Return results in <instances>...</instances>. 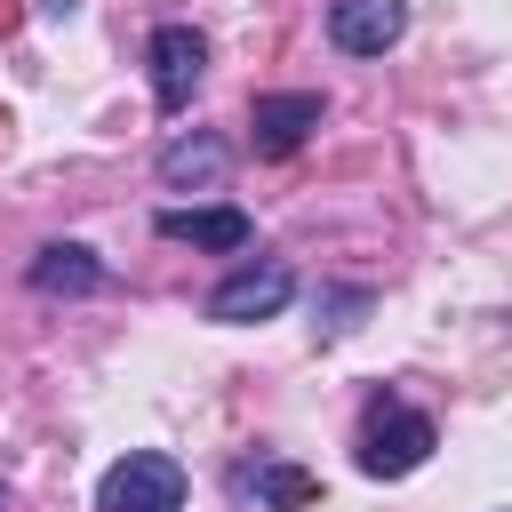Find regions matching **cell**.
Listing matches in <instances>:
<instances>
[{
	"mask_svg": "<svg viewBox=\"0 0 512 512\" xmlns=\"http://www.w3.org/2000/svg\"><path fill=\"white\" fill-rule=\"evenodd\" d=\"M240 488H248V496H264V504H280V512H304V504L320 496V480H312V472H296V464H256Z\"/></svg>",
	"mask_w": 512,
	"mask_h": 512,
	"instance_id": "30bf717a",
	"label": "cell"
},
{
	"mask_svg": "<svg viewBox=\"0 0 512 512\" xmlns=\"http://www.w3.org/2000/svg\"><path fill=\"white\" fill-rule=\"evenodd\" d=\"M248 128H256V152H264V160H288V152H296V144L320 128V96H312V88H288V96H256Z\"/></svg>",
	"mask_w": 512,
	"mask_h": 512,
	"instance_id": "8992f818",
	"label": "cell"
},
{
	"mask_svg": "<svg viewBox=\"0 0 512 512\" xmlns=\"http://www.w3.org/2000/svg\"><path fill=\"white\" fill-rule=\"evenodd\" d=\"M200 64H208V40H200L192 24H160V32H152V96H160V112H184V104H192Z\"/></svg>",
	"mask_w": 512,
	"mask_h": 512,
	"instance_id": "3957f363",
	"label": "cell"
},
{
	"mask_svg": "<svg viewBox=\"0 0 512 512\" xmlns=\"http://www.w3.org/2000/svg\"><path fill=\"white\" fill-rule=\"evenodd\" d=\"M408 32V0H336L328 8V40L344 56H384Z\"/></svg>",
	"mask_w": 512,
	"mask_h": 512,
	"instance_id": "5b68a950",
	"label": "cell"
},
{
	"mask_svg": "<svg viewBox=\"0 0 512 512\" xmlns=\"http://www.w3.org/2000/svg\"><path fill=\"white\" fill-rule=\"evenodd\" d=\"M32 288H40V296H88V288H104V264H96L88 248L56 240V248L32 256Z\"/></svg>",
	"mask_w": 512,
	"mask_h": 512,
	"instance_id": "ba28073f",
	"label": "cell"
},
{
	"mask_svg": "<svg viewBox=\"0 0 512 512\" xmlns=\"http://www.w3.org/2000/svg\"><path fill=\"white\" fill-rule=\"evenodd\" d=\"M40 8H48V16H72V8H80V0H40Z\"/></svg>",
	"mask_w": 512,
	"mask_h": 512,
	"instance_id": "8fae6325",
	"label": "cell"
},
{
	"mask_svg": "<svg viewBox=\"0 0 512 512\" xmlns=\"http://www.w3.org/2000/svg\"><path fill=\"white\" fill-rule=\"evenodd\" d=\"M432 416L424 408H408V400H376L368 408V424H360V472L368 480H400V472H416L424 456H432Z\"/></svg>",
	"mask_w": 512,
	"mask_h": 512,
	"instance_id": "6da1fadb",
	"label": "cell"
},
{
	"mask_svg": "<svg viewBox=\"0 0 512 512\" xmlns=\"http://www.w3.org/2000/svg\"><path fill=\"white\" fill-rule=\"evenodd\" d=\"M96 512H184V464L160 456V448H128V456L104 472Z\"/></svg>",
	"mask_w": 512,
	"mask_h": 512,
	"instance_id": "7a4b0ae2",
	"label": "cell"
},
{
	"mask_svg": "<svg viewBox=\"0 0 512 512\" xmlns=\"http://www.w3.org/2000/svg\"><path fill=\"white\" fill-rule=\"evenodd\" d=\"M160 240H192V248H216V256H240L256 240L248 208H168L160 216Z\"/></svg>",
	"mask_w": 512,
	"mask_h": 512,
	"instance_id": "52a82bcc",
	"label": "cell"
},
{
	"mask_svg": "<svg viewBox=\"0 0 512 512\" xmlns=\"http://www.w3.org/2000/svg\"><path fill=\"white\" fill-rule=\"evenodd\" d=\"M288 296H296V272H288V264H248V272H232V280L208 296V320H232V328H240V320H272Z\"/></svg>",
	"mask_w": 512,
	"mask_h": 512,
	"instance_id": "277c9868",
	"label": "cell"
},
{
	"mask_svg": "<svg viewBox=\"0 0 512 512\" xmlns=\"http://www.w3.org/2000/svg\"><path fill=\"white\" fill-rule=\"evenodd\" d=\"M160 176H168V184H216V176H224V144H216V136H176V144L160 152Z\"/></svg>",
	"mask_w": 512,
	"mask_h": 512,
	"instance_id": "9c48e42d",
	"label": "cell"
}]
</instances>
